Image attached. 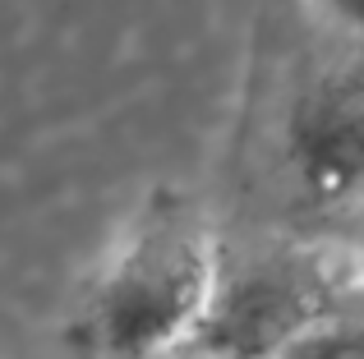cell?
I'll use <instances>...</instances> for the list:
<instances>
[{
  "mask_svg": "<svg viewBox=\"0 0 364 359\" xmlns=\"http://www.w3.org/2000/svg\"><path fill=\"white\" fill-rule=\"evenodd\" d=\"M272 359H364V318H318Z\"/></svg>",
  "mask_w": 364,
  "mask_h": 359,
  "instance_id": "cell-3",
  "label": "cell"
},
{
  "mask_svg": "<svg viewBox=\"0 0 364 359\" xmlns=\"http://www.w3.org/2000/svg\"><path fill=\"white\" fill-rule=\"evenodd\" d=\"M291 171L323 203H364V51L346 46L304 79L286 116Z\"/></svg>",
  "mask_w": 364,
  "mask_h": 359,
  "instance_id": "cell-2",
  "label": "cell"
},
{
  "mask_svg": "<svg viewBox=\"0 0 364 359\" xmlns=\"http://www.w3.org/2000/svg\"><path fill=\"white\" fill-rule=\"evenodd\" d=\"M318 9L328 14V23L341 33V42L364 51V0H318Z\"/></svg>",
  "mask_w": 364,
  "mask_h": 359,
  "instance_id": "cell-4",
  "label": "cell"
},
{
  "mask_svg": "<svg viewBox=\"0 0 364 359\" xmlns=\"http://www.w3.org/2000/svg\"><path fill=\"white\" fill-rule=\"evenodd\" d=\"M222 290V253L180 194H152L120 235L83 309V336L102 355L152 359L198 341Z\"/></svg>",
  "mask_w": 364,
  "mask_h": 359,
  "instance_id": "cell-1",
  "label": "cell"
},
{
  "mask_svg": "<svg viewBox=\"0 0 364 359\" xmlns=\"http://www.w3.org/2000/svg\"><path fill=\"white\" fill-rule=\"evenodd\" d=\"M350 258H355V272L364 277V226H360V235H355V249H350Z\"/></svg>",
  "mask_w": 364,
  "mask_h": 359,
  "instance_id": "cell-5",
  "label": "cell"
}]
</instances>
